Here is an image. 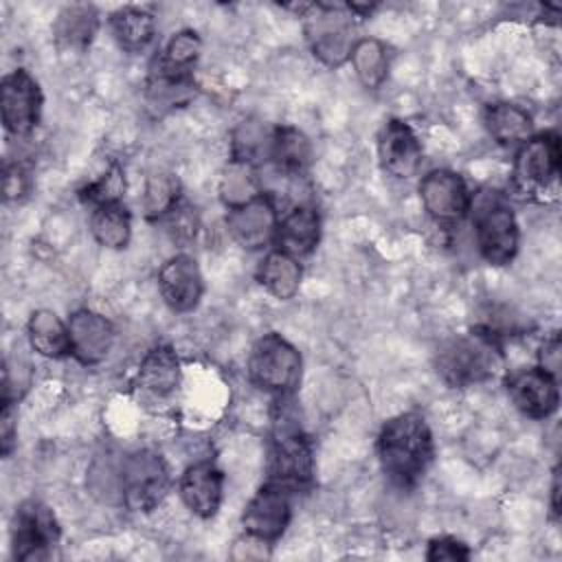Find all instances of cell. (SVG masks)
Returning <instances> with one entry per match:
<instances>
[{
	"mask_svg": "<svg viewBox=\"0 0 562 562\" xmlns=\"http://www.w3.org/2000/svg\"><path fill=\"white\" fill-rule=\"evenodd\" d=\"M551 514L558 520L560 518V470H553V481H551Z\"/></svg>",
	"mask_w": 562,
	"mask_h": 562,
	"instance_id": "f35d334b",
	"label": "cell"
},
{
	"mask_svg": "<svg viewBox=\"0 0 562 562\" xmlns=\"http://www.w3.org/2000/svg\"><path fill=\"white\" fill-rule=\"evenodd\" d=\"M312 143L294 125L272 127L270 162L285 178H303L312 165Z\"/></svg>",
	"mask_w": 562,
	"mask_h": 562,
	"instance_id": "7402d4cb",
	"label": "cell"
},
{
	"mask_svg": "<svg viewBox=\"0 0 562 562\" xmlns=\"http://www.w3.org/2000/svg\"><path fill=\"white\" fill-rule=\"evenodd\" d=\"M303 33L312 55L327 68H340L349 61L356 37V18L345 4L310 2L299 4Z\"/></svg>",
	"mask_w": 562,
	"mask_h": 562,
	"instance_id": "5b68a950",
	"label": "cell"
},
{
	"mask_svg": "<svg viewBox=\"0 0 562 562\" xmlns=\"http://www.w3.org/2000/svg\"><path fill=\"white\" fill-rule=\"evenodd\" d=\"M246 371L257 389L274 397H292L301 384L303 358L288 338L268 331L250 347Z\"/></svg>",
	"mask_w": 562,
	"mask_h": 562,
	"instance_id": "8992f818",
	"label": "cell"
},
{
	"mask_svg": "<svg viewBox=\"0 0 562 562\" xmlns=\"http://www.w3.org/2000/svg\"><path fill=\"white\" fill-rule=\"evenodd\" d=\"M178 494L193 516L209 520L224 501V472L211 459L195 461L180 474Z\"/></svg>",
	"mask_w": 562,
	"mask_h": 562,
	"instance_id": "d6986e66",
	"label": "cell"
},
{
	"mask_svg": "<svg viewBox=\"0 0 562 562\" xmlns=\"http://www.w3.org/2000/svg\"><path fill=\"white\" fill-rule=\"evenodd\" d=\"M294 492L283 485L266 481L252 498L246 503L241 512V527L244 533L274 544L288 529L292 520V501Z\"/></svg>",
	"mask_w": 562,
	"mask_h": 562,
	"instance_id": "7c38bea8",
	"label": "cell"
},
{
	"mask_svg": "<svg viewBox=\"0 0 562 562\" xmlns=\"http://www.w3.org/2000/svg\"><path fill=\"white\" fill-rule=\"evenodd\" d=\"M121 189H123V173H121L119 167H112L101 178H97L94 182L86 184L79 191V198L83 202H88L90 206H97L101 202L121 200Z\"/></svg>",
	"mask_w": 562,
	"mask_h": 562,
	"instance_id": "d6a6232c",
	"label": "cell"
},
{
	"mask_svg": "<svg viewBox=\"0 0 562 562\" xmlns=\"http://www.w3.org/2000/svg\"><path fill=\"white\" fill-rule=\"evenodd\" d=\"M560 336L553 331L549 338H544V342L538 349V367L547 373H551L553 378L560 375Z\"/></svg>",
	"mask_w": 562,
	"mask_h": 562,
	"instance_id": "74e56055",
	"label": "cell"
},
{
	"mask_svg": "<svg viewBox=\"0 0 562 562\" xmlns=\"http://www.w3.org/2000/svg\"><path fill=\"white\" fill-rule=\"evenodd\" d=\"M378 158L384 173L397 180H408L419 171L424 149L411 123L397 116L384 121L378 134Z\"/></svg>",
	"mask_w": 562,
	"mask_h": 562,
	"instance_id": "2e32d148",
	"label": "cell"
},
{
	"mask_svg": "<svg viewBox=\"0 0 562 562\" xmlns=\"http://www.w3.org/2000/svg\"><path fill=\"white\" fill-rule=\"evenodd\" d=\"M560 134L558 132H540L516 147L512 184L514 191L527 200L544 202L547 193L558 184L560 176Z\"/></svg>",
	"mask_w": 562,
	"mask_h": 562,
	"instance_id": "ba28073f",
	"label": "cell"
},
{
	"mask_svg": "<svg viewBox=\"0 0 562 562\" xmlns=\"http://www.w3.org/2000/svg\"><path fill=\"white\" fill-rule=\"evenodd\" d=\"M26 338L31 349L48 360H61L70 356L68 323H64L53 310L40 307L31 312L26 323Z\"/></svg>",
	"mask_w": 562,
	"mask_h": 562,
	"instance_id": "4316f807",
	"label": "cell"
},
{
	"mask_svg": "<svg viewBox=\"0 0 562 562\" xmlns=\"http://www.w3.org/2000/svg\"><path fill=\"white\" fill-rule=\"evenodd\" d=\"M505 391L512 404L529 419H547L558 411L560 389L558 378L540 367L516 369L505 378Z\"/></svg>",
	"mask_w": 562,
	"mask_h": 562,
	"instance_id": "5bb4252c",
	"label": "cell"
},
{
	"mask_svg": "<svg viewBox=\"0 0 562 562\" xmlns=\"http://www.w3.org/2000/svg\"><path fill=\"white\" fill-rule=\"evenodd\" d=\"M110 33L121 50L136 55L156 40V18L145 7H121L108 18Z\"/></svg>",
	"mask_w": 562,
	"mask_h": 562,
	"instance_id": "603a6c76",
	"label": "cell"
},
{
	"mask_svg": "<svg viewBox=\"0 0 562 562\" xmlns=\"http://www.w3.org/2000/svg\"><path fill=\"white\" fill-rule=\"evenodd\" d=\"M266 481L299 494L314 481V446L292 406V397H274Z\"/></svg>",
	"mask_w": 562,
	"mask_h": 562,
	"instance_id": "7a4b0ae2",
	"label": "cell"
},
{
	"mask_svg": "<svg viewBox=\"0 0 562 562\" xmlns=\"http://www.w3.org/2000/svg\"><path fill=\"white\" fill-rule=\"evenodd\" d=\"M99 24H101V18L97 7L66 4L53 22V37L59 48L81 53L92 44L99 31Z\"/></svg>",
	"mask_w": 562,
	"mask_h": 562,
	"instance_id": "d4e9b609",
	"label": "cell"
},
{
	"mask_svg": "<svg viewBox=\"0 0 562 562\" xmlns=\"http://www.w3.org/2000/svg\"><path fill=\"white\" fill-rule=\"evenodd\" d=\"M503 367V342L472 327L470 334L446 340L435 356L437 375L452 389H465L494 378Z\"/></svg>",
	"mask_w": 562,
	"mask_h": 562,
	"instance_id": "277c9868",
	"label": "cell"
},
{
	"mask_svg": "<svg viewBox=\"0 0 562 562\" xmlns=\"http://www.w3.org/2000/svg\"><path fill=\"white\" fill-rule=\"evenodd\" d=\"M180 380L182 369L173 347L156 345L143 356L134 378V389L140 400L149 404H162L176 395Z\"/></svg>",
	"mask_w": 562,
	"mask_h": 562,
	"instance_id": "ac0fdd59",
	"label": "cell"
},
{
	"mask_svg": "<svg viewBox=\"0 0 562 562\" xmlns=\"http://www.w3.org/2000/svg\"><path fill=\"white\" fill-rule=\"evenodd\" d=\"M483 125L490 138L501 147H520L533 136L531 114L514 101L490 103L483 112Z\"/></svg>",
	"mask_w": 562,
	"mask_h": 562,
	"instance_id": "44dd1931",
	"label": "cell"
},
{
	"mask_svg": "<svg viewBox=\"0 0 562 562\" xmlns=\"http://www.w3.org/2000/svg\"><path fill=\"white\" fill-rule=\"evenodd\" d=\"M270 140L272 127H266L259 121H241L233 130L231 158L259 167L261 162L270 160Z\"/></svg>",
	"mask_w": 562,
	"mask_h": 562,
	"instance_id": "4dcf8cb0",
	"label": "cell"
},
{
	"mask_svg": "<svg viewBox=\"0 0 562 562\" xmlns=\"http://www.w3.org/2000/svg\"><path fill=\"white\" fill-rule=\"evenodd\" d=\"M171 487L169 465L160 452L140 448L125 454L119 463V501L130 512H154Z\"/></svg>",
	"mask_w": 562,
	"mask_h": 562,
	"instance_id": "52a82bcc",
	"label": "cell"
},
{
	"mask_svg": "<svg viewBox=\"0 0 562 562\" xmlns=\"http://www.w3.org/2000/svg\"><path fill=\"white\" fill-rule=\"evenodd\" d=\"M261 182L257 176V167L228 158L222 178H220V195L226 204V209L231 206H239L244 202H250L252 198L261 195Z\"/></svg>",
	"mask_w": 562,
	"mask_h": 562,
	"instance_id": "f546056e",
	"label": "cell"
},
{
	"mask_svg": "<svg viewBox=\"0 0 562 562\" xmlns=\"http://www.w3.org/2000/svg\"><path fill=\"white\" fill-rule=\"evenodd\" d=\"M44 94L26 68H13L0 81V116L9 136L26 138L40 125Z\"/></svg>",
	"mask_w": 562,
	"mask_h": 562,
	"instance_id": "30bf717a",
	"label": "cell"
},
{
	"mask_svg": "<svg viewBox=\"0 0 562 562\" xmlns=\"http://www.w3.org/2000/svg\"><path fill=\"white\" fill-rule=\"evenodd\" d=\"M257 283L277 301H290L296 296L303 279L301 261L279 248L263 255L255 270Z\"/></svg>",
	"mask_w": 562,
	"mask_h": 562,
	"instance_id": "cb8c5ba5",
	"label": "cell"
},
{
	"mask_svg": "<svg viewBox=\"0 0 562 562\" xmlns=\"http://www.w3.org/2000/svg\"><path fill=\"white\" fill-rule=\"evenodd\" d=\"M470 549L465 542L457 540L454 536H435L428 547H426V560L428 562H459V560H470Z\"/></svg>",
	"mask_w": 562,
	"mask_h": 562,
	"instance_id": "d590c367",
	"label": "cell"
},
{
	"mask_svg": "<svg viewBox=\"0 0 562 562\" xmlns=\"http://www.w3.org/2000/svg\"><path fill=\"white\" fill-rule=\"evenodd\" d=\"M31 191V173L29 169L18 160L4 162V176H2V193L7 202H20Z\"/></svg>",
	"mask_w": 562,
	"mask_h": 562,
	"instance_id": "e575fe53",
	"label": "cell"
},
{
	"mask_svg": "<svg viewBox=\"0 0 562 562\" xmlns=\"http://www.w3.org/2000/svg\"><path fill=\"white\" fill-rule=\"evenodd\" d=\"M160 222L165 224V228L173 241H182V244L191 241L198 233V213L184 200H180Z\"/></svg>",
	"mask_w": 562,
	"mask_h": 562,
	"instance_id": "836d02e7",
	"label": "cell"
},
{
	"mask_svg": "<svg viewBox=\"0 0 562 562\" xmlns=\"http://www.w3.org/2000/svg\"><path fill=\"white\" fill-rule=\"evenodd\" d=\"M202 53V40L193 29H182L169 37L160 55L154 57L149 72L176 79H193V68Z\"/></svg>",
	"mask_w": 562,
	"mask_h": 562,
	"instance_id": "83f0119b",
	"label": "cell"
},
{
	"mask_svg": "<svg viewBox=\"0 0 562 562\" xmlns=\"http://www.w3.org/2000/svg\"><path fill=\"white\" fill-rule=\"evenodd\" d=\"M18 402L15 400H2V411H0V443H2V454L9 457L13 446H15V435H18Z\"/></svg>",
	"mask_w": 562,
	"mask_h": 562,
	"instance_id": "8d00e7d4",
	"label": "cell"
},
{
	"mask_svg": "<svg viewBox=\"0 0 562 562\" xmlns=\"http://www.w3.org/2000/svg\"><path fill=\"white\" fill-rule=\"evenodd\" d=\"M180 200V182L173 173L156 171L147 176L143 191V211L149 220L160 222Z\"/></svg>",
	"mask_w": 562,
	"mask_h": 562,
	"instance_id": "1f68e13d",
	"label": "cell"
},
{
	"mask_svg": "<svg viewBox=\"0 0 562 562\" xmlns=\"http://www.w3.org/2000/svg\"><path fill=\"white\" fill-rule=\"evenodd\" d=\"M375 454L393 487H417L435 461V437L426 417L419 411L389 417L378 432Z\"/></svg>",
	"mask_w": 562,
	"mask_h": 562,
	"instance_id": "6da1fadb",
	"label": "cell"
},
{
	"mask_svg": "<svg viewBox=\"0 0 562 562\" xmlns=\"http://www.w3.org/2000/svg\"><path fill=\"white\" fill-rule=\"evenodd\" d=\"M321 241V215L316 204L299 202L279 217L274 246L296 259L307 257Z\"/></svg>",
	"mask_w": 562,
	"mask_h": 562,
	"instance_id": "ffe728a7",
	"label": "cell"
},
{
	"mask_svg": "<svg viewBox=\"0 0 562 562\" xmlns=\"http://www.w3.org/2000/svg\"><path fill=\"white\" fill-rule=\"evenodd\" d=\"M59 522L53 509L35 498L22 501L11 518V555L18 562L50 560L59 544Z\"/></svg>",
	"mask_w": 562,
	"mask_h": 562,
	"instance_id": "9c48e42d",
	"label": "cell"
},
{
	"mask_svg": "<svg viewBox=\"0 0 562 562\" xmlns=\"http://www.w3.org/2000/svg\"><path fill=\"white\" fill-rule=\"evenodd\" d=\"M470 222L481 259L494 268L507 266L520 246L518 220L507 198L496 189H479L470 198Z\"/></svg>",
	"mask_w": 562,
	"mask_h": 562,
	"instance_id": "3957f363",
	"label": "cell"
},
{
	"mask_svg": "<svg viewBox=\"0 0 562 562\" xmlns=\"http://www.w3.org/2000/svg\"><path fill=\"white\" fill-rule=\"evenodd\" d=\"M417 191L424 211L430 215L435 224L452 228L468 217L472 193L457 171L432 169L419 180Z\"/></svg>",
	"mask_w": 562,
	"mask_h": 562,
	"instance_id": "8fae6325",
	"label": "cell"
},
{
	"mask_svg": "<svg viewBox=\"0 0 562 562\" xmlns=\"http://www.w3.org/2000/svg\"><path fill=\"white\" fill-rule=\"evenodd\" d=\"M279 217L281 215L274 200L263 191L250 202L231 206L226 211L224 224L237 246H241L244 250H261L268 244H274Z\"/></svg>",
	"mask_w": 562,
	"mask_h": 562,
	"instance_id": "4fadbf2b",
	"label": "cell"
},
{
	"mask_svg": "<svg viewBox=\"0 0 562 562\" xmlns=\"http://www.w3.org/2000/svg\"><path fill=\"white\" fill-rule=\"evenodd\" d=\"M158 292L173 314L193 312L204 294V277L198 261L187 252L169 257L158 270Z\"/></svg>",
	"mask_w": 562,
	"mask_h": 562,
	"instance_id": "9a60e30c",
	"label": "cell"
},
{
	"mask_svg": "<svg viewBox=\"0 0 562 562\" xmlns=\"http://www.w3.org/2000/svg\"><path fill=\"white\" fill-rule=\"evenodd\" d=\"M349 64L356 79L367 90H378L389 77V50L378 37H358L351 48Z\"/></svg>",
	"mask_w": 562,
	"mask_h": 562,
	"instance_id": "f1b7e54d",
	"label": "cell"
},
{
	"mask_svg": "<svg viewBox=\"0 0 562 562\" xmlns=\"http://www.w3.org/2000/svg\"><path fill=\"white\" fill-rule=\"evenodd\" d=\"M68 334L70 356L83 367L101 364L116 342V329L112 321L90 307H79L70 314Z\"/></svg>",
	"mask_w": 562,
	"mask_h": 562,
	"instance_id": "e0dca14e",
	"label": "cell"
},
{
	"mask_svg": "<svg viewBox=\"0 0 562 562\" xmlns=\"http://www.w3.org/2000/svg\"><path fill=\"white\" fill-rule=\"evenodd\" d=\"M92 239L108 250H123L132 239V213L121 200L92 206L88 217Z\"/></svg>",
	"mask_w": 562,
	"mask_h": 562,
	"instance_id": "484cf974",
	"label": "cell"
}]
</instances>
